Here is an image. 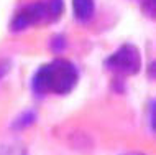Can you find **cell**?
<instances>
[{"label": "cell", "mask_w": 156, "mask_h": 155, "mask_svg": "<svg viewBox=\"0 0 156 155\" xmlns=\"http://www.w3.org/2000/svg\"><path fill=\"white\" fill-rule=\"evenodd\" d=\"M35 122H36V112L35 111H23L22 114H18L13 119L12 129L13 131H25V129H30Z\"/></svg>", "instance_id": "obj_5"}, {"label": "cell", "mask_w": 156, "mask_h": 155, "mask_svg": "<svg viewBox=\"0 0 156 155\" xmlns=\"http://www.w3.org/2000/svg\"><path fill=\"white\" fill-rule=\"evenodd\" d=\"M79 71L69 60H56L40 66L31 78V89L38 96H64L77 86Z\"/></svg>", "instance_id": "obj_1"}, {"label": "cell", "mask_w": 156, "mask_h": 155, "mask_svg": "<svg viewBox=\"0 0 156 155\" xmlns=\"http://www.w3.org/2000/svg\"><path fill=\"white\" fill-rule=\"evenodd\" d=\"M126 155H145V153H141V152H132V153H126Z\"/></svg>", "instance_id": "obj_12"}, {"label": "cell", "mask_w": 156, "mask_h": 155, "mask_svg": "<svg viewBox=\"0 0 156 155\" xmlns=\"http://www.w3.org/2000/svg\"><path fill=\"white\" fill-rule=\"evenodd\" d=\"M105 66L120 76H133L141 69V54L135 45H122L105 60Z\"/></svg>", "instance_id": "obj_3"}, {"label": "cell", "mask_w": 156, "mask_h": 155, "mask_svg": "<svg viewBox=\"0 0 156 155\" xmlns=\"http://www.w3.org/2000/svg\"><path fill=\"white\" fill-rule=\"evenodd\" d=\"M10 68H12L10 60H0V81H2V78L10 71Z\"/></svg>", "instance_id": "obj_10"}, {"label": "cell", "mask_w": 156, "mask_h": 155, "mask_svg": "<svg viewBox=\"0 0 156 155\" xmlns=\"http://www.w3.org/2000/svg\"><path fill=\"white\" fill-rule=\"evenodd\" d=\"M62 0H48V2H35L20 8L12 18L10 30L23 31L40 23H53L62 13Z\"/></svg>", "instance_id": "obj_2"}, {"label": "cell", "mask_w": 156, "mask_h": 155, "mask_svg": "<svg viewBox=\"0 0 156 155\" xmlns=\"http://www.w3.org/2000/svg\"><path fill=\"white\" fill-rule=\"evenodd\" d=\"M73 12L76 20H79L82 23L89 22L95 12L94 0H73Z\"/></svg>", "instance_id": "obj_4"}, {"label": "cell", "mask_w": 156, "mask_h": 155, "mask_svg": "<svg viewBox=\"0 0 156 155\" xmlns=\"http://www.w3.org/2000/svg\"><path fill=\"white\" fill-rule=\"evenodd\" d=\"M0 155H28V150L20 142H8L0 145Z\"/></svg>", "instance_id": "obj_6"}, {"label": "cell", "mask_w": 156, "mask_h": 155, "mask_svg": "<svg viewBox=\"0 0 156 155\" xmlns=\"http://www.w3.org/2000/svg\"><path fill=\"white\" fill-rule=\"evenodd\" d=\"M143 10L146 15L156 17V0H143Z\"/></svg>", "instance_id": "obj_7"}, {"label": "cell", "mask_w": 156, "mask_h": 155, "mask_svg": "<svg viewBox=\"0 0 156 155\" xmlns=\"http://www.w3.org/2000/svg\"><path fill=\"white\" fill-rule=\"evenodd\" d=\"M66 45V40L62 38V36H54V38H51V48L54 50V51H61L62 48H64Z\"/></svg>", "instance_id": "obj_9"}, {"label": "cell", "mask_w": 156, "mask_h": 155, "mask_svg": "<svg viewBox=\"0 0 156 155\" xmlns=\"http://www.w3.org/2000/svg\"><path fill=\"white\" fill-rule=\"evenodd\" d=\"M148 74H150V76L153 78V79H156V61H153V63L150 65V68H148Z\"/></svg>", "instance_id": "obj_11"}, {"label": "cell", "mask_w": 156, "mask_h": 155, "mask_svg": "<svg viewBox=\"0 0 156 155\" xmlns=\"http://www.w3.org/2000/svg\"><path fill=\"white\" fill-rule=\"evenodd\" d=\"M150 125L153 132H156V99L150 102Z\"/></svg>", "instance_id": "obj_8"}]
</instances>
